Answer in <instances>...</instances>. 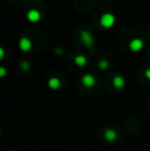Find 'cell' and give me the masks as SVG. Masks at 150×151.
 I'll return each mask as SVG.
<instances>
[{"label":"cell","instance_id":"obj_1","mask_svg":"<svg viewBox=\"0 0 150 151\" xmlns=\"http://www.w3.org/2000/svg\"><path fill=\"white\" fill-rule=\"evenodd\" d=\"M115 23V17L112 14H104L100 19V24L104 28H110Z\"/></svg>","mask_w":150,"mask_h":151},{"label":"cell","instance_id":"obj_2","mask_svg":"<svg viewBox=\"0 0 150 151\" xmlns=\"http://www.w3.org/2000/svg\"><path fill=\"white\" fill-rule=\"evenodd\" d=\"M80 39H81L83 44H85L86 46H90H90H93V44H94V37H93L92 34L88 31H82L81 33H80Z\"/></svg>","mask_w":150,"mask_h":151},{"label":"cell","instance_id":"obj_3","mask_svg":"<svg viewBox=\"0 0 150 151\" xmlns=\"http://www.w3.org/2000/svg\"><path fill=\"white\" fill-rule=\"evenodd\" d=\"M128 46H130L131 50H133V52H139L144 46V42L141 39H139V38H135V39H133L130 42V45Z\"/></svg>","mask_w":150,"mask_h":151},{"label":"cell","instance_id":"obj_4","mask_svg":"<svg viewBox=\"0 0 150 151\" xmlns=\"http://www.w3.org/2000/svg\"><path fill=\"white\" fill-rule=\"evenodd\" d=\"M19 45H20V48L23 52H29L31 50V47H32V42L27 37H23L19 41Z\"/></svg>","mask_w":150,"mask_h":151},{"label":"cell","instance_id":"obj_5","mask_svg":"<svg viewBox=\"0 0 150 151\" xmlns=\"http://www.w3.org/2000/svg\"><path fill=\"white\" fill-rule=\"evenodd\" d=\"M27 18H28V20L30 21V22L36 23L40 20L41 14H40V12H38L37 9H30L28 12V14H27Z\"/></svg>","mask_w":150,"mask_h":151},{"label":"cell","instance_id":"obj_6","mask_svg":"<svg viewBox=\"0 0 150 151\" xmlns=\"http://www.w3.org/2000/svg\"><path fill=\"white\" fill-rule=\"evenodd\" d=\"M82 83H83L84 86L86 88H92V86H95L96 83V79L93 75L90 74H85V75L82 77Z\"/></svg>","mask_w":150,"mask_h":151},{"label":"cell","instance_id":"obj_7","mask_svg":"<svg viewBox=\"0 0 150 151\" xmlns=\"http://www.w3.org/2000/svg\"><path fill=\"white\" fill-rule=\"evenodd\" d=\"M113 86L115 88H122L124 86V79L121 76H115L113 78Z\"/></svg>","mask_w":150,"mask_h":151},{"label":"cell","instance_id":"obj_8","mask_svg":"<svg viewBox=\"0 0 150 151\" xmlns=\"http://www.w3.org/2000/svg\"><path fill=\"white\" fill-rule=\"evenodd\" d=\"M60 86H61V82L57 77H52L48 80V86H50L52 90H58V88H60Z\"/></svg>","mask_w":150,"mask_h":151},{"label":"cell","instance_id":"obj_9","mask_svg":"<svg viewBox=\"0 0 150 151\" xmlns=\"http://www.w3.org/2000/svg\"><path fill=\"white\" fill-rule=\"evenodd\" d=\"M74 62L78 67H84L88 63V60L84 56H76L74 58Z\"/></svg>","mask_w":150,"mask_h":151},{"label":"cell","instance_id":"obj_10","mask_svg":"<svg viewBox=\"0 0 150 151\" xmlns=\"http://www.w3.org/2000/svg\"><path fill=\"white\" fill-rule=\"evenodd\" d=\"M105 138H106L108 141L112 142V141H114V140L116 139V133L111 129H107V131L105 132Z\"/></svg>","mask_w":150,"mask_h":151},{"label":"cell","instance_id":"obj_11","mask_svg":"<svg viewBox=\"0 0 150 151\" xmlns=\"http://www.w3.org/2000/svg\"><path fill=\"white\" fill-rule=\"evenodd\" d=\"M98 66H99V68H100V69L105 70V69H107V68H108L109 63H108V61H106V60H102V61L99 62Z\"/></svg>","mask_w":150,"mask_h":151},{"label":"cell","instance_id":"obj_12","mask_svg":"<svg viewBox=\"0 0 150 151\" xmlns=\"http://www.w3.org/2000/svg\"><path fill=\"white\" fill-rule=\"evenodd\" d=\"M21 67H22V69H24V70H29L30 69V64H29L27 61H23L22 63H21Z\"/></svg>","mask_w":150,"mask_h":151},{"label":"cell","instance_id":"obj_13","mask_svg":"<svg viewBox=\"0 0 150 151\" xmlns=\"http://www.w3.org/2000/svg\"><path fill=\"white\" fill-rule=\"evenodd\" d=\"M5 73H6V70L4 69L3 67L0 68V76H1V77H3V76L5 75Z\"/></svg>","mask_w":150,"mask_h":151},{"label":"cell","instance_id":"obj_14","mask_svg":"<svg viewBox=\"0 0 150 151\" xmlns=\"http://www.w3.org/2000/svg\"><path fill=\"white\" fill-rule=\"evenodd\" d=\"M145 76H146L148 79H150V68H148V69L145 71Z\"/></svg>","mask_w":150,"mask_h":151},{"label":"cell","instance_id":"obj_15","mask_svg":"<svg viewBox=\"0 0 150 151\" xmlns=\"http://www.w3.org/2000/svg\"><path fill=\"white\" fill-rule=\"evenodd\" d=\"M4 57V50L2 47H0V58H3Z\"/></svg>","mask_w":150,"mask_h":151},{"label":"cell","instance_id":"obj_16","mask_svg":"<svg viewBox=\"0 0 150 151\" xmlns=\"http://www.w3.org/2000/svg\"><path fill=\"white\" fill-rule=\"evenodd\" d=\"M56 52H57V54H59V55H62V54H63L62 50H61V48H60V47L56 48Z\"/></svg>","mask_w":150,"mask_h":151},{"label":"cell","instance_id":"obj_17","mask_svg":"<svg viewBox=\"0 0 150 151\" xmlns=\"http://www.w3.org/2000/svg\"><path fill=\"white\" fill-rule=\"evenodd\" d=\"M149 35H150V33H149Z\"/></svg>","mask_w":150,"mask_h":151}]
</instances>
